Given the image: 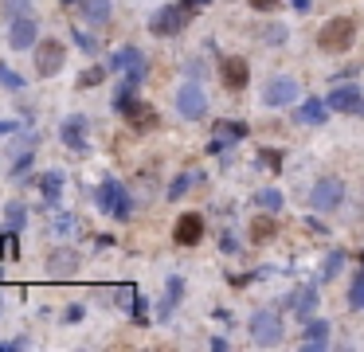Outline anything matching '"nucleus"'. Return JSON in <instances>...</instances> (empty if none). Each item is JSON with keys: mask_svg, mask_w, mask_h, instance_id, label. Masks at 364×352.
Segmentation results:
<instances>
[{"mask_svg": "<svg viewBox=\"0 0 364 352\" xmlns=\"http://www.w3.org/2000/svg\"><path fill=\"white\" fill-rule=\"evenodd\" d=\"M247 332H251V341H255L259 349H278L282 337H286V325L275 309H255L251 321H247Z\"/></svg>", "mask_w": 364, "mask_h": 352, "instance_id": "1", "label": "nucleus"}, {"mask_svg": "<svg viewBox=\"0 0 364 352\" xmlns=\"http://www.w3.org/2000/svg\"><path fill=\"white\" fill-rule=\"evenodd\" d=\"M353 39H356V20L353 16H333V20H325V28L317 31V47L337 55V51L353 47Z\"/></svg>", "mask_w": 364, "mask_h": 352, "instance_id": "2", "label": "nucleus"}, {"mask_svg": "<svg viewBox=\"0 0 364 352\" xmlns=\"http://www.w3.org/2000/svg\"><path fill=\"white\" fill-rule=\"evenodd\" d=\"M94 200H99L102 212H110L114 219H122V223H126V219H133V196H129L118 180H102L99 192H94Z\"/></svg>", "mask_w": 364, "mask_h": 352, "instance_id": "3", "label": "nucleus"}, {"mask_svg": "<svg viewBox=\"0 0 364 352\" xmlns=\"http://www.w3.org/2000/svg\"><path fill=\"white\" fill-rule=\"evenodd\" d=\"M188 20H192V8H188L184 0L180 4H165V8H157L153 12V20H149V31L153 36H180V31L188 28Z\"/></svg>", "mask_w": 364, "mask_h": 352, "instance_id": "4", "label": "nucleus"}, {"mask_svg": "<svg viewBox=\"0 0 364 352\" xmlns=\"http://www.w3.org/2000/svg\"><path fill=\"white\" fill-rule=\"evenodd\" d=\"M298 94H302V82L294 75H275L270 82L263 87V106L278 110V106H294Z\"/></svg>", "mask_w": 364, "mask_h": 352, "instance_id": "5", "label": "nucleus"}, {"mask_svg": "<svg viewBox=\"0 0 364 352\" xmlns=\"http://www.w3.org/2000/svg\"><path fill=\"white\" fill-rule=\"evenodd\" d=\"M177 114L184 117V122H200V117L208 114V94L200 82H180L177 90Z\"/></svg>", "mask_w": 364, "mask_h": 352, "instance_id": "6", "label": "nucleus"}, {"mask_svg": "<svg viewBox=\"0 0 364 352\" xmlns=\"http://www.w3.org/2000/svg\"><path fill=\"white\" fill-rule=\"evenodd\" d=\"M63 63H67V47H63L59 39H43V43H36V71H40L43 78H55L63 71Z\"/></svg>", "mask_w": 364, "mask_h": 352, "instance_id": "7", "label": "nucleus"}, {"mask_svg": "<svg viewBox=\"0 0 364 352\" xmlns=\"http://www.w3.org/2000/svg\"><path fill=\"white\" fill-rule=\"evenodd\" d=\"M341 200H344V184L337 176H321L314 184V192H310V207L314 212H333V207H341Z\"/></svg>", "mask_w": 364, "mask_h": 352, "instance_id": "8", "label": "nucleus"}, {"mask_svg": "<svg viewBox=\"0 0 364 352\" xmlns=\"http://www.w3.org/2000/svg\"><path fill=\"white\" fill-rule=\"evenodd\" d=\"M40 43V24L28 16V12H20V16H12V28H8V47L12 51H31Z\"/></svg>", "mask_w": 364, "mask_h": 352, "instance_id": "9", "label": "nucleus"}, {"mask_svg": "<svg viewBox=\"0 0 364 352\" xmlns=\"http://www.w3.org/2000/svg\"><path fill=\"white\" fill-rule=\"evenodd\" d=\"M325 102H329V110H337V114H353V117L364 114V94H361V87H333Z\"/></svg>", "mask_w": 364, "mask_h": 352, "instance_id": "10", "label": "nucleus"}, {"mask_svg": "<svg viewBox=\"0 0 364 352\" xmlns=\"http://www.w3.org/2000/svg\"><path fill=\"white\" fill-rule=\"evenodd\" d=\"M122 117L129 122V129H138V133H149V129H157L161 126V117H157V110L149 106V102H129L126 110H122Z\"/></svg>", "mask_w": 364, "mask_h": 352, "instance_id": "11", "label": "nucleus"}, {"mask_svg": "<svg viewBox=\"0 0 364 352\" xmlns=\"http://www.w3.org/2000/svg\"><path fill=\"white\" fill-rule=\"evenodd\" d=\"M173 239H177L180 247H196L200 239H204V215H200V212H184L177 219V227H173Z\"/></svg>", "mask_w": 364, "mask_h": 352, "instance_id": "12", "label": "nucleus"}, {"mask_svg": "<svg viewBox=\"0 0 364 352\" xmlns=\"http://www.w3.org/2000/svg\"><path fill=\"white\" fill-rule=\"evenodd\" d=\"M59 137H63V145L71 149V153H87V117L82 114H71L67 122L59 126Z\"/></svg>", "mask_w": 364, "mask_h": 352, "instance_id": "13", "label": "nucleus"}, {"mask_svg": "<svg viewBox=\"0 0 364 352\" xmlns=\"http://www.w3.org/2000/svg\"><path fill=\"white\" fill-rule=\"evenodd\" d=\"M79 251L75 247H59V251H51V258H48V270L55 274V278H71V274L79 270Z\"/></svg>", "mask_w": 364, "mask_h": 352, "instance_id": "14", "label": "nucleus"}, {"mask_svg": "<svg viewBox=\"0 0 364 352\" xmlns=\"http://www.w3.org/2000/svg\"><path fill=\"white\" fill-rule=\"evenodd\" d=\"M325 110H329V102H325V98H305L302 106L294 110V122L298 126H325Z\"/></svg>", "mask_w": 364, "mask_h": 352, "instance_id": "15", "label": "nucleus"}, {"mask_svg": "<svg viewBox=\"0 0 364 352\" xmlns=\"http://www.w3.org/2000/svg\"><path fill=\"white\" fill-rule=\"evenodd\" d=\"M219 75H224V87L227 90H243L247 78H251V67H247V59H224V67H219Z\"/></svg>", "mask_w": 364, "mask_h": 352, "instance_id": "16", "label": "nucleus"}, {"mask_svg": "<svg viewBox=\"0 0 364 352\" xmlns=\"http://www.w3.org/2000/svg\"><path fill=\"white\" fill-rule=\"evenodd\" d=\"M286 305L294 309V317L310 321V317H314V309H317V286H305V290L290 293V298H286Z\"/></svg>", "mask_w": 364, "mask_h": 352, "instance_id": "17", "label": "nucleus"}, {"mask_svg": "<svg viewBox=\"0 0 364 352\" xmlns=\"http://www.w3.org/2000/svg\"><path fill=\"white\" fill-rule=\"evenodd\" d=\"M180 298H184V278H180V274H173V278L165 282V298H161V321H168V317L177 313Z\"/></svg>", "mask_w": 364, "mask_h": 352, "instance_id": "18", "label": "nucleus"}, {"mask_svg": "<svg viewBox=\"0 0 364 352\" xmlns=\"http://www.w3.org/2000/svg\"><path fill=\"white\" fill-rule=\"evenodd\" d=\"M247 235H251V243H275V235H278V223H275V215L266 212V215H255L251 219V227H247Z\"/></svg>", "mask_w": 364, "mask_h": 352, "instance_id": "19", "label": "nucleus"}, {"mask_svg": "<svg viewBox=\"0 0 364 352\" xmlns=\"http://www.w3.org/2000/svg\"><path fill=\"white\" fill-rule=\"evenodd\" d=\"M110 16H114V4L110 0H82V20L90 28H106Z\"/></svg>", "mask_w": 364, "mask_h": 352, "instance_id": "20", "label": "nucleus"}, {"mask_svg": "<svg viewBox=\"0 0 364 352\" xmlns=\"http://www.w3.org/2000/svg\"><path fill=\"white\" fill-rule=\"evenodd\" d=\"M110 71H145V55H141L138 47H122V51H114V59H110Z\"/></svg>", "mask_w": 364, "mask_h": 352, "instance_id": "21", "label": "nucleus"}, {"mask_svg": "<svg viewBox=\"0 0 364 352\" xmlns=\"http://www.w3.org/2000/svg\"><path fill=\"white\" fill-rule=\"evenodd\" d=\"M329 321H310L302 332V349H329Z\"/></svg>", "mask_w": 364, "mask_h": 352, "instance_id": "22", "label": "nucleus"}, {"mask_svg": "<svg viewBox=\"0 0 364 352\" xmlns=\"http://www.w3.org/2000/svg\"><path fill=\"white\" fill-rule=\"evenodd\" d=\"M0 215H4V227H8V231H24V227H28V207H24L20 200L4 204V207H0Z\"/></svg>", "mask_w": 364, "mask_h": 352, "instance_id": "23", "label": "nucleus"}, {"mask_svg": "<svg viewBox=\"0 0 364 352\" xmlns=\"http://www.w3.org/2000/svg\"><path fill=\"white\" fill-rule=\"evenodd\" d=\"M40 192H43V200H48V207L55 212V204H59V192H63V173H43V180H40Z\"/></svg>", "mask_w": 364, "mask_h": 352, "instance_id": "24", "label": "nucleus"}, {"mask_svg": "<svg viewBox=\"0 0 364 352\" xmlns=\"http://www.w3.org/2000/svg\"><path fill=\"white\" fill-rule=\"evenodd\" d=\"M138 87H141V75H138V71H129V75H126V82H122V87H118V94H114V110H118V114H122V110L129 106V102H133V94H138Z\"/></svg>", "mask_w": 364, "mask_h": 352, "instance_id": "25", "label": "nucleus"}, {"mask_svg": "<svg viewBox=\"0 0 364 352\" xmlns=\"http://www.w3.org/2000/svg\"><path fill=\"white\" fill-rule=\"evenodd\" d=\"M341 266H344V251H329V258L321 263V278L325 282H333L337 274H341Z\"/></svg>", "mask_w": 364, "mask_h": 352, "instance_id": "26", "label": "nucleus"}, {"mask_svg": "<svg viewBox=\"0 0 364 352\" xmlns=\"http://www.w3.org/2000/svg\"><path fill=\"white\" fill-rule=\"evenodd\" d=\"M106 71H110V63H106V67H87V71L79 75V87H82V90H94L99 82H106Z\"/></svg>", "mask_w": 364, "mask_h": 352, "instance_id": "27", "label": "nucleus"}, {"mask_svg": "<svg viewBox=\"0 0 364 352\" xmlns=\"http://www.w3.org/2000/svg\"><path fill=\"white\" fill-rule=\"evenodd\" d=\"M196 180H200V176H196V173H180V176H177V180H173V184H168V200H180V196H184V192H188V188L196 184Z\"/></svg>", "mask_w": 364, "mask_h": 352, "instance_id": "28", "label": "nucleus"}, {"mask_svg": "<svg viewBox=\"0 0 364 352\" xmlns=\"http://www.w3.org/2000/svg\"><path fill=\"white\" fill-rule=\"evenodd\" d=\"M255 200H259V207H263V212H278V207H282V192H278V188H263Z\"/></svg>", "mask_w": 364, "mask_h": 352, "instance_id": "29", "label": "nucleus"}, {"mask_svg": "<svg viewBox=\"0 0 364 352\" xmlns=\"http://www.w3.org/2000/svg\"><path fill=\"white\" fill-rule=\"evenodd\" d=\"M16 235H20V231H4V235H0V254L12 258V263L20 258V243H16Z\"/></svg>", "mask_w": 364, "mask_h": 352, "instance_id": "30", "label": "nucleus"}, {"mask_svg": "<svg viewBox=\"0 0 364 352\" xmlns=\"http://www.w3.org/2000/svg\"><path fill=\"white\" fill-rule=\"evenodd\" d=\"M349 305H353V309H364V270L356 274L353 290H349Z\"/></svg>", "mask_w": 364, "mask_h": 352, "instance_id": "31", "label": "nucleus"}, {"mask_svg": "<svg viewBox=\"0 0 364 352\" xmlns=\"http://www.w3.org/2000/svg\"><path fill=\"white\" fill-rule=\"evenodd\" d=\"M0 87H4V90H20V87H24V78L16 75V71L0 67Z\"/></svg>", "mask_w": 364, "mask_h": 352, "instance_id": "32", "label": "nucleus"}, {"mask_svg": "<svg viewBox=\"0 0 364 352\" xmlns=\"http://www.w3.org/2000/svg\"><path fill=\"white\" fill-rule=\"evenodd\" d=\"M75 47H82L87 55H94V51H99V43H94V36H87V31H75Z\"/></svg>", "mask_w": 364, "mask_h": 352, "instance_id": "33", "label": "nucleus"}, {"mask_svg": "<svg viewBox=\"0 0 364 352\" xmlns=\"http://www.w3.org/2000/svg\"><path fill=\"white\" fill-rule=\"evenodd\" d=\"M247 4H251L255 12H275L278 4H282V0H247Z\"/></svg>", "mask_w": 364, "mask_h": 352, "instance_id": "34", "label": "nucleus"}, {"mask_svg": "<svg viewBox=\"0 0 364 352\" xmlns=\"http://www.w3.org/2000/svg\"><path fill=\"white\" fill-rule=\"evenodd\" d=\"M219 247H224L227 254H235V251H239V243H235V235H231V231H224V235H219Z\"/></svg>", "mask_w": 364, "mask_h": 352, "instance_id": "35", "label": "nucleus"}, {"mask_svg": "<svg viewBox=\"0 0 364 352\" xmlns=\"http://www.w3.org/2000/svg\"><path fill=\"white\" fill-rule=\"evenodd\" d=\"M259 165H270V168H278V165H282V156H278V153H259Z\"/></svg>", "mask_w": 364, "mask_h": 352, "instance_id": "36", "label": "nucleus"}, {"mask_svg": "<svg viewBox=\"0 0 364 352\" xmlns=\"http://www.w3.org/2000/svg\"><path fill=\"white\" fill-rule=\"evenodd\" d=\"M71 227H75V219H71V215H59V223H55V231H63V235H67Z\"/></svg>", "mask_w": 364, "mask_h": 352, "instance_id": "37", "label": "nucleus"}, {"mask_svg": "<svg viewBox=\"0 0 364 352\" xmlns=\"http://www.w3.org/2000/svg\"><path fill=\"white\" fill-rule=\"evenodd\" d=\"M282 36H286L282 28H270V31H266V39H270V43H282Z\"/></svg>", "mask_w": 364, "mask_h": 352, "instance_id": "38", "label": "nucleus"}, {"mask_svg": "<svg viewBox=\"0 0 364 352\" xmlns=\"http://www.w3.org/2000/svg\"><path fill=\"white\" fill-rule=\"evenodd\" d=\"M184 4H188V8H192V12H200V8H208L212 0H184Z\"/></svg>", "mask_w": 364, "mask_h": 352, "instance_id": "39", "label": "nucleus"}, {"mask_svg": "<svg viewBox=\"0 0 364 352\" xmlns=\"http://www.w3.org/2000/svg\"><path fill=\"white\" fill-rule=\"evenodd\" d=\"M8 133H16V122H0V137H8Z\"/></svg>", "mask_w": 364, "mask_h": 352, "instance_id": "40", "label": "nucleus"}, {"mask_svg": "<svg viewBox=\"0 0 364 352\" xmlns=\"http://www.w3.org/2000/svg\"><path fill=\"white\" fill-rule=\"evenodd\" d=\"M294 8H298V12H305V8H310V0H294Z\"/></svg>", "mask_w": 364, "mask_h": 352, "instance_id": "41", "label": "nucleus"}, {"mask_svg": "<svg viewBox=\"0 0 364 352\" xmlns=\"http://www.w3.org/2000/svg\"><path fill=\"white\" fill-rule=\"evenodd\" d=\"M0 317H4V298H0Z\"/></svg>", "mask_w": 364, "mask_h": 352, "instance_id": "42", "label": "nucleus"}]
</instances>
